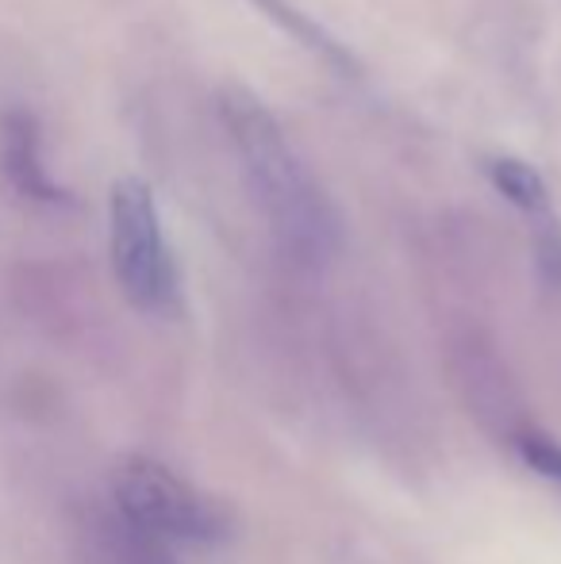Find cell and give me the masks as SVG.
<instances>
[{
  "instance_id": "cell-1",
  "label": "cell",
  "mask_w": 561,
  "mask_h": 564,
  "mask_svg": "<svg viewBox=\"0 0 561 564\" xmlns=\"http://www.w3.org/2000/svg\"><path fill=\"white\" fill-rule=\"evenodd\" d=\"M219 119L239 158L242 185L278 246L300 265H327L343 250V216L278 116L247 89H224Z\"/></svg>"
},
{
  "instance_id": "cell-2",
  "label": "cell",
  "mask_w": 561,
  "mask_h": 564,
  "mask_svg": "<svg viewBox=\"0 0 561 564\" xmlns=\"http://www.w3.org/2000/svg\"><path fill=\"white\" fill-rule=\"evenodd\" d=\"M112 269L123 296L142 312H170L177 304V265L165 242L154 193L139 177H123L108 204Z\"/></svg>"
},
{
  "instance_id": "cell-3",
  "label": "cell",
  "mask_w": 561,
  "mask_h": 564,
  "mask_svg": "<svg viewBox=\"0 0 561 564\" xmlns=\"http://www.w3.org/2000/svg\"><path fill=\"white\" fill-rule=\"evenodd\" d=\"M112 491L123 519L165 545H208L227 534L219 507L158 460H123L112 476Z\"/></svg>"
},
{
  "instance_id": "cell-4",
  "label": "cell",
  "mask_w": 561,
  "mask_h": 564,
  "mask_svg": "<svg viewBox=\"0 0 561 564\" xmlns=\"http://www.w3.org/2000/svg\"><path fill=\"white\" fill-rule=\"evenodd\" d=\"M4 173L28 200L39 204H62L66 193L51 181L39 150V123L28 112H12L4 123Z\"/></svg>"
},
{
  "instance_id": "cell-5",
  "label": "cell",
  "mask_w": 561,
  "mask_h": 564,
  "mask_svg": "<svg viewBox=\"0 0 561 564\" xmlns=\"http://www.w3.org/2000/svg\"><path fill=\"white\" fill-rule=\"evenodd\" d=\"M488 181L496 185V193L504 200H511L519 212L527 216H542L550 219V188L542 181V173L535 165H527L524 158H488Z\"/></svg>"
},
{
  "instance_id": "cell-6",
  "label": "cell",
  "mask_w": 561,
  "mask_h": 564,
  "mask_svg": "<svg viewBox=\"0 0 561 564\" xmlns=\"http://www.w3.org/2000/svg\"><path fill=\"white\" fill-rule=\"evenodd\" d=\"M255 4L262 8V12H270L273 20H278L284 31H292L304 46H312L320 58H327L331 66H338L343 74H354V58L346 54V46L338 43V39H331L327 31L312 20V15H304L300 8H292L289 0H255Z\"/></svg>"
},
{
  "instance_id": "cell-7",
  "label": "cell",
  "mask_w": 561,
  "mask_h": 564,
  "mask_svg": "<svg viewBox=\"0 0 561 564\" xmlns=\"http://www.w3.org/2000/svg\"><path fill=\"white\" fill-rule=\"evenodd\" d=\"M105 545H108V561L112 564H173L170 545L142 534L123 514L105 522Z\"/></svg>"
},
{
  "instance_id": "cell-8",
  "label": "cell",
  "mask_w": 561,
  "mask_h": 564,
  "mask_svg": "<svg viewBox=\"0 0 561 564\" xmlns=\"http://www.w3.org/2000/svg\"><path fill=\"white\" fill-rule=\"evenodd\" d=\"M519 453H524L531 468H539L542 476L561 484V446H554L547 434H519Z\"/></svg>"
}]
</instances>
